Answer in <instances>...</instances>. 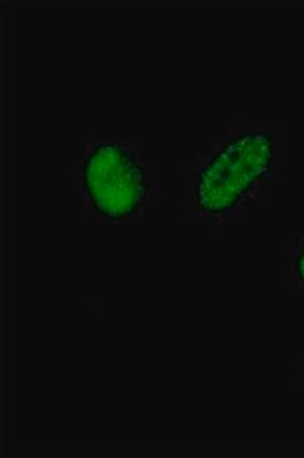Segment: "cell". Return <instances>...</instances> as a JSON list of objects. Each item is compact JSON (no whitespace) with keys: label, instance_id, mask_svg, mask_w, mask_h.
<instances>
[{"label":"cell","instance_id":"cell-1","mask_svg":"<svg viewBox=\"0 0 304 458\" xmlns=\"http://www.w3.org/2000/svg\"><path fill=\"white\" fill-rule=\"evenodd\" d=\"M285 171L284 123L240 119L198 150L182 174L183 216L198 225H234L263 203Z\"/></svg>","mask_w":304,"mask_h":458},{"label":"cell","instance_id":"cell-2","mask_svg":"<svg viewBox=\"0 0 304 458\" xmlns=\"http://www.w3.org/2000/svg\"><path fill=\"white\" fill-rule=\"evenodd\" d=\"M77 181L84 213L99 225L139 223L161 197L141 144L119 137L83 140Z\"/></svg>","mask_w":304,"mask_h":458},{"label":"cell","instance_id":"cell-3","mask_svg":"<svg viewBox=\"0 0 304 458\" xmlns=\"http://www.w3.org/2000/svg\"><path fill=\"white\" fill-rule=\"evenodd\" d=\"M285 279L291 288L304 291V229L285 251Z\"/></svg>","mask_w":304,"mask_h":458}]
</instances>
